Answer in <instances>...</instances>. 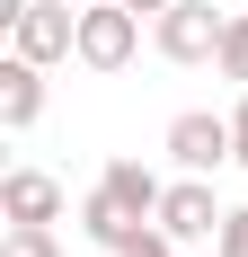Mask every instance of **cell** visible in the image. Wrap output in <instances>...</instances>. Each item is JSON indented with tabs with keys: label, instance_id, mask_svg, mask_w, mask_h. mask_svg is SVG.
I'll use <instances>...</instances> for the list:
<instances>
[{
	"label": "cell",
	"instance_id": "6",
	"mask_svg": "<svg viewBox=\"0 0 248 257\" xmlns=\"http://www.w3.org/2000/svg\"><path fill=\"white\" fill-rule=\"evenodd\" d=\"M0 222H62V178L9 169V178H0Z\"/></svg>",
	"mask_w": 248,
	"mask_h": 257
},
{
	"label": "cell",
	"instance_id": "7",
	"mask_svg": "<svg viewBox=\"0 0 248 257\" xmlns=\"http://www.w3.org/2000/svg\"><path fill=\"white\" fill-rule=\"evenodd\" d=\"M36 115H45V62L9 53V62H0V124H9V133H27Z\"/></svg>",
	"mask_w": 248,
	"mask_h": 257
},
{
	"label": "cell",
	"instance_id": "10",
	"mask_svg": "<svg viewBox=\"0 0 248 257\" xmlns=\"http://www.w3.org/2000/svg\"><path fill=\"white\" fill-rule=\"evenodd\" d=\"M0 257H62V239H53V222H9Z\"/></svg>",
	"mask_w": 248,
	"mask_h": 257
},
{
	"label": "cell",
	"instance_id": "4",
	"mask_svg": "<svg viewBox=\"0 0 248 257\" xmlns=\"http://www.w3.org/2000/svg\"><path fill=\"white\" fill-rule=\"evenodd\" d=\"M169 160L186 169V178H213L222 160H239V133H230V115H204V106L169 115Z\"/></svg>",
	"mask_w": 248,
	"mask_h": 257
},
{
	"label": "cell",
	"instance_id": "12",
	"mask_svg": "<svg viewBox=\"0 0 248 257\" xmlns=\"http://www.w3.org/2000/svg\"><path fill=\"white\" fill-rule=\"evenodd\" d=\"M213 257H248V204L222 213V231H213Z\"/></svg>",
	"mask_w": 248,
	"mask_h": 257
},
{
	"label": "cell",
	"instance_id": "8",
	"mask_svg": "<svg viewBox=\"0 0 248 257\" xmlns=\"http://www.w3.org/2000/svg\"><path fill=\"white\" fill-rule=\"evenodd\" d=\"M106 195H115V204L124 213H133V222H160V195H169V186H160V178H151V169H142V160H106Z\"/></svg>",
	"mask_w": 248,
	"mask_h": 257
},
{
	"label": "cell",
	"instance_id": "11",
	"mask_svg": "<svg viewBox=\"0 0 248 257\" xmlns=\"http://www.w3.org/2000/svg\"><path fill=\"white\" fill-rule=\"evenodd\" d=\"M213 62H222V80H239V89H248V18L222 27V53H213Z\"/></svg>",
	"mask_w": 248,
	"mask_h": 257
},
{
	"label": "cell",
	"instance_id": "5",
	"mask_svg": "<svg viewBox=\"0 0 248 257\" xmlns=\"http://www.w3.org/2000/svg\"><path fill=\"white\" fill-rule=\"evenodd\" d=\"M160 231H169L177 248H186V239H213V231H222V204H213V178H186V169H177V186L160 195Z\"/></svg>",
	"mask_w": 248,
	"mask_h": 257
},
{
	"label": "cell",
	"instance_id": "9",
	"mask_svg": "<svg viewBox=\"0 0 248 257\" xmlns=\"http://www.w3.org/2000/svg\"><path fill=\"white\" fill-rule=\"evenodd\" d=\"M80 231L98 239V248H124V239H142L151 222H133V213H124L115 195H106V186H89V195H80Z\"/></svg>",
	"mask_w": 248,
	"mask_h": 257
},
{
	"label": "cell",
	"instance_id": "3",
	"mask_svg": "<svg viewBox=\"0 0 248 257\" xmlns=\"http://www.w3.org/2000/svg\"><path fill=\"white\" fill-rule=\"evenodd\" d=\"M9 53H27V62H80V9L71 0H27V18L9 27Z\"/></svg>",
	"mask_w": 248,
	"mask_h": 257
},
{
	"label": "cell",
	"instance_id": "15",
	"mask_svg": "<svg viewBox=\"0 0 248 257\" xmlns=\"http://www.w3.org/2000/svg\"><path fill=\"white\" fill-rule=\"evenodd\" d=\"M133 9H151V18H160V9H177V0H133Z\"/></svg>",
	"mask_w": 248,
	"mask_h": 257
},
{
	"label": "cell",
	"instance_id": "14",
	"mask_svg": "<svg viewBox=\"0 0 248 257\" xmlns=\"http://www.w3.org/2000/svg\"><path fill=\"white\" fill-rule=\"evenodd\" d=\"M230 133H239V169H248V89H239V106H230Z\"/></svg>",
	"mask_w": 248,
	"mask_h": 257
},
{
	"label": "cell",
	"instance_id": "1",
	"mask_svg": "<svg viewBox=\"0 0 248 257\" xmlns=\"http://www.w3.org/2000/svg\"><path fill=\"white\" fill-rule=\"evenodd\" d=\"M142 53V9L133 0H89L80 9V62L89 71H124Z\"/></svg>",
	"mask_w": 248,
	"mask_h": 257
},
{
	"label": "cell",
	"instance_id": "13",
	"mask_svg": "<svg viewBox=\"0 0 248 257\" xmlns=\"http://www.w3.org/2000/svg\"><path fill=\"white\" fill-rule=\"evenodd\" d=\"M115 257H177V239H169V231H160V222H151V231H142V239H124V248H115Z\"/></svg>",
	"mask_w": 248,
	"mask_h": 257
},
{
	"label": "cell",
	"instance_id": "2",
	"mask_svg": "<svg viewBox=\"0 0 248 257\" xmlns=\"http://www.w3.org/2000/svg\"><path fill=\"white\" fill-rule=\"evenodd\" d=\"M222 9H213V0H177V9H160V18H151V45L169 53V62H213V53H222Z\"/></svg>",
	"mask_w": 248,
	"mask_h": 257
}]
</instances>
